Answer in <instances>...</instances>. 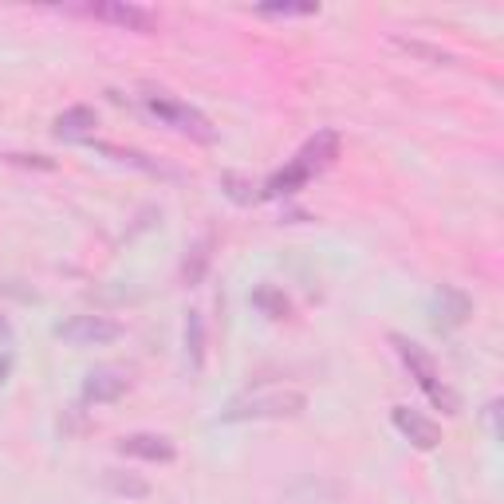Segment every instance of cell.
I'll return each instance as SVG.
<instances>
[{"mask_svg": "<svg viewBox=\"0 0 504 504\" xmlns=\"http://www.w3.org/2000/svg\"><path fill=\"white\" fill-rule=\"evenodd\" d=\"M79 12L115 24V28H126V32H154L158 28V16H154L150 8L126 4V0H103V4H87V8H79Z\"/></svg>", "mask_w": 504, "mask_h": 504, "instance_id": "cell-4", "label": "cell"}, {"mask_svg": "<svg viewBox=\"0 0 504 504\" xmlns=\"http://www.w3.org/2000/svg\"><path fill=\"white\" fill-rule=\"evenodd\" d=\"M390 343H394V351H398V359L406 363L410 379L421 387V394H426V398L434 402L442 414H461V398H457V390L442 379L434 355H429L421 343H414V339H406V335H390Z\"/></svg>", "mask_w": 504, "mask_h": 504, "instance_id": "cell-1", "label": "cell"}, {"mask_svg": "<svg viewBox=\"0 0 504 504\" xmlns=\"http://www.w3.org/2000/svg\"><path fill=\"white\" fill-rule=\"evenodd\" d=\"M308 410V394L304 390H252L244 398H233L221 410V421H284V418H300Z\"/></svg>", "mask_w": 504, "mask_h": 504, "instance_id": "cell-2", "label": "cell"}, {"mask_svg": "<svg viewBox=\"0 0 504 504\" xmlns=\"http://www.w3.org/2000/svg\"><path fill=\"white\" fill-rule=\"evenodd\" d=\"M131 390V374L118 371V366H99L84 379V398L87 402H118Z\"/></svg>", "mask_w": 504, "mask_h": 504, "instance_id": "cell-8", "label": "cell"}, {"mask_svg": "<svg viewBox=\"0 0 504 504\" xmlns=\"http://www.w3.org/2000/svg\"><path fill=\"white\" fill-rule=\"evenodd\" d=\"M205 268H209V241H197L194 249H189V256H186V280L189 284H197L201 276H205Z\"/></svg>", "mask_w": 504, "mask_h": 504, "instance_id": "cell-18", "label": "cell"}, {"mask_svg": "<svg viewBox=\"0 0 504 504\" xmlns=\"http://www.w3.org/2000/svg\"><path fill=\"white\" fill-rule=\"evenodd\" d=\"M118 453L139 457V461H154V465H170L173 457H178V449L162 434H126L123 442H118Z\"/></svg>", "mask_w": 504, "mask_h": 504, "instance_id": "cell-7", "label": "cell"}, {"mask_svg": "<svg viewBox=\"0 0 504 504\" xmlns=\"http://www.w3.org/2000/svg\"><path fill=\"white\" fill-rule=\"evenodd\" d=\"M260 16H276V20H288V16H319V4L316 0H284V4H260L256 8Z\"/></svg>", "mask_w": 504, "mask_h": 504, "instance_id": "cell-16", "label": "cell"}, {"mask_svg": "<svg viewBox=\"0 0 504 504\" xmlns=\"http://www.w3.org/2000/svg\"><path fill=\"white\" fill-rule=\"evenodd\" d=\"M390 44H394V48H402V52H410V56L426 60V63H437V68H449V63H457V56H449V52L434 48V44H426V40H406V36H390Z\"/></svg>", "mask_w": 504, "mask_h": 504, "instance_id": "cell-13", "label": "cell"}, {"mask_svg": "<svg viewBox=\"0 0 504 504\" xmlns=\"http://www.w3.org/2000/svg\"><path fill=\"white\" fill-rule=\"evenodd\" d=\"M311 181V173L304 166H296V162H288L284 170H276L268 178V186H264V197H288V194H296V189H304Z\"/></svg>", "mask_w": 504, "mask_h": 504, "instance_id": "cell-12", "label": "cell"}, {"mask_svg": "<svg viewBox=\"0 0 504 504\" xmlns=\"http://www.w3.org/2000/svg\"><path fill=\"white\" fill-rule=\"evenodd\" d=\"M252 304L260 308L268 319H284V316H288V300H284V292H276V288H256L252 292Z\"/></svg>", "mask_w": 504, "mask_h": 504, "instance_id": "cell-17", "label": "cell"}, {"mask_svg": "<svg viewBox=\"0 0 504 504\" xmlns=\"http://www.w3.org/2000/svg\"><path fill=\"white\" fill-rule=\"evenodd\" d=\"M107 481V489L115 492V497H131V500H142V497H150V484L142 481V476H134V473H118L111 469L103 476Z\"/></svg>", "mask_w": 504, "mask_h": 504, "instance_id": "cell-15", "label": "cell"}, {"mask_svg": "<svg viewBox=\"0 0 504 504\" xmlns=\"http://www.w3.org/2000/svg\"><path fill=\"white\" fill-rule=\"evenodd\" d=\"M221 189L236 201V205H249L252 201V181L241 178V173H221Z\"/></svg>", "mask_w": 504, "mask_h": 504, "instance_id": "cell-19", "label": "cell"}, {"mask_svg": "<svg viewBox=\"0 0 504 504\" xmlns=\"http://www.w3.org/2000/svg\"><path fill=\"white\" fill-rule=\"evenodd\" d=\"M99 154H107V158H115V162H123V166H134V170H146V173H166V178H173V170H166L162 162H154V158H146V154L139 150H126V146H115V142H91Z\"/></svg>", "mask_w": 504, "mask_h": 504, "instance_id": "cell-11", "label": "cell"}, {"mask_svg": "<svg viewBox=\"0 0 504 504\" xmlns=\"http://www.w3.org/2000/svg\"><path fill=\"white\" fill-rule=\"evenodd\" d=\"M56 335L76 347H103V343H115V339L123 335V327L107 316H76V319H68V324H60Z\"/></svg>", "mask_w": 504, "mask_h": 504, "instance_id": "cell-5", "label": "cell"}, {"mask_svg": "<svg viewBox=\"0 0 504 504\" xmlns=\"http://www.w3.org/2000/svg\"><path fill=\"white\" fill-rule=\"evenodd\" d=\"M142 107H146V115H150V118H158L162 126L186 134V139H194V142H217L213 123H209V118L201 115L197 107L178 103V99H170V95H142Z\"/></svg>", "mask_w": 504, "mask_h": 504, "instance_id": "cell-3", "label": "cell"}, {"mask_svg": "<svg viewBox=\"0 0 504 504\" xmlns=\"http://www.w3.org/2000/svg\"><path fill=\"white\" fill-rule=\"evenodd\" d=\"M390 421H394V429H398L406 442H414L418 449H437V445H442V426H437V421H429L426 414H418V410L394 406L390 410Z\"/></svg>", "mask_w": 504, "mask_h": 504, "instance_id": "cell-6", "label": "cell"}, {"mask_svg": "<svg viewBox=\"0 0 504 504\" xmlns=\"http://www.w3.org/2000/svg\"><path fill=\"white\" fill-rule=\"evenodd\" d=\"M186 355H189V366H194V371L205 366V324H201L197 311L186 316Z\"/></svg>", "mask_w": 504, "mask_h": 504, "instance_id": "cell-14", "label": "cell"}, {"mask_svg": "<svg viewBox=\"0 0 504 504\" xmlns=\"http://www.w3.org/2000/svg\"><path fill=\"white\" fill-rule=\"evenodd\" d=\"M95 126H99V115L91 111V107H68V111L56 118V134H60V139H87Z\"/></svg>", "mask_w": 504, "mask_h": 504, "instance_id": "cell-10", "label": "cell"}, {"mask_svg": "<svg viewBox=\"0 0 504 504\" xmlns=\"http://www.w3.org/2000/svg\"><path fill=\"white\" fill-rule=\"evenodd\" d=\"M335 158H339V134H335V131H319L316 139L304 142V150H300L292 162H296V166H304L311 178H316V173L327 170Z\"/></svg>", "mask_w": 504, "mask_h": 504, "instance_id": "cell-9", "label": "cell"}, {"mask_svg": "<svg viewBox=\"0 0 504 504\" xmlns=\"http://www.w3.org/2000/svg\"><path fill=\"white\" fill-rule=\"evenodd\" d=\"M4 162H12V166H36V170H56V162H48V158H40V154H8Z\"/></svg>", "mask_w": 504, "mask_h": 504, "instance_id": "cell-20", "label": "cell"}]
</instances>
